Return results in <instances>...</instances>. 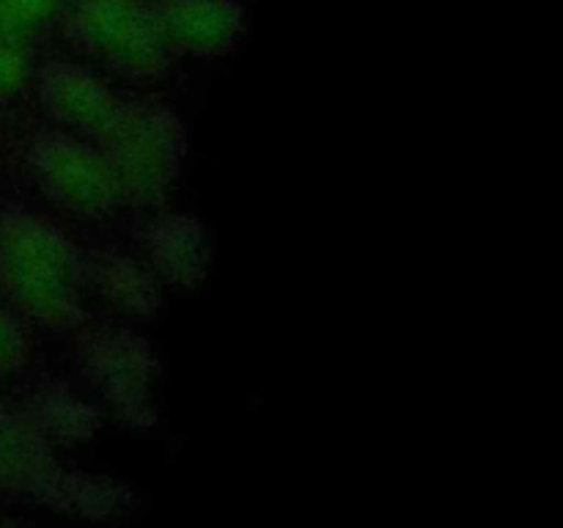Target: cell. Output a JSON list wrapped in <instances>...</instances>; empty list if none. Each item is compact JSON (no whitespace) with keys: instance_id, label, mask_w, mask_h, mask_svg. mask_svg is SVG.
<instances>
[{"instance_id":"7a4b0ae2","label":"cell","mask_w":563,"mask_h":528,"mask_svg":"<svg viewBox=\"0 0 563 528\" xmlns=\"http://www.w3.org/2000/svg\"><path fill=\"white\" fill-rule=\"evenodd\" d=\"M121 204L159 207L185 163L187 138L174 108L157 99H130L97 141Z\"/></svg>"},{"instance_id":"6da1fadb","label":"cell","mask_w":563,"mask_h":528,"mask_svg":"<svg viewBox=\"0 0 563 528\" xmlns=\"http://www.w3.org/2000/svg\"><path fill=\"white\" fill-rule=\"evenodd\" d=\"M0 295L49 330L82 322V253L64 229L22 207L0 212Z\"/></svg>"},{"instance_id":"5b68a950","label":"cell","mask_w":563,"mask_h":528,"mask_svg":"<svg viewBox=\"0 0 563 528\" xmlns=\"http://www.w3.org/2000/svg\"><path fill=\"white\" fill-rule=\"evenodd\" d=\"M27 163L49 201L82 218H104L121 207L119 187L93 141L64 130L42 132L27 146Z\"/></svg>"},{"instance_id":"4fadbf2b","label":"cell","mask_w":563,"mask_h":528,"mask_svg":"<svg viewBox=\"0 0 563 528\" xmlns=\"http://www.w3.org/2000/svg\"><path fill=\"white\" fill-rule=\"evenodd\" d=\"M31 361V333L25 319L0 302V374L20 372Z\"/></svg>"},{"instance_id":"30bf717a","label":"cell","mask_w":563,"mask_h":528,"mask_svg":"<svg viewBox=\"0 0 563 528\" xmlns=\"http://www.w3.org/2000/svg\"><path fill=\"white\" fill-rule=\"evenodd\" d=\"M82 289H91L121 317L146 319L159 308V278L152 267L113 248L82 256Z\"/></svg>"},{"instance_id":"7c38bea8","label":"cell","mask_w":563,"mask_h":528,"mask_svg":"<svg viewBox=\"0 0 563 528\" xmlns=\"http://www.w3.org/2000/svg\"><path fill=\"white\" fill-rule=\"evenodd\" d=\"M44 504L80 520L104 522L126 515L135 506V498L124 484L113 479L93 476V473H60Z\"/></svg>"},{"instance_id":"277c9868","label":"cell","mask_w":563,"mask_h":528,"mask_svg":"<svg viewBox=\"0 0 563 528\" xmlns=\"http://www.w3.org/2000/svg\"><path fill=\"white\" fill-rule=\"evenodd\" d=\"M80 361L121 424L146 429L157 421L154 383L159 361L141 333L126 328L91 330L82 336Z\"/></svg>"},{"instance_id":"3957f363","label":"cell","mask_w":563,"mask_h":528,"mask_svg":"<svg viewBox=\"0 0 563 528\" xmlns=\"http://www.w3.org/2000/svg\"><path fill=\"white\" fill-rule=\"evenodd\" d=\"M60 22L75 47L132 80H152L170 66L152 0H64Z\"/></svg>"},{"instance_id":"8992f818","label":"cell","mask_w":563,"mask_h":528,"mask_svg":"<svg viewBox=\"0 0 563 528\" xmlns=\"http://www.w3.org/2000/svg\"><path fill=\"white\" fill-rule=\"evenodd\" d=\"M33 88L58 130L97 143L119 116L124 99L93 69L71 61H47L33 72Z\"/></svg>"},{"instance_id":"9c48e42d","label":"cell","mask_w":563,"mask_h":528,"mask_svg":"<svg viewBox=\"0 0 563 528\" xmlns=\"http://www.w3.org/2000/svg\"><path fill=\"white\" fill-rule=\"evenodd\" d=\"M60 473L53 446L27 413L0 405V487L47 501Z\"/></svg>"},{"instance_id":"52a82bcc","label":"cell","mask_w":563,"mask_h":528,"mask_svg":"<svg viewBox=\"0 0 563 528\" xmlns=\"http://www.w3.org/2000/svg\"><path fill=\"white\" fill-rule=\"evenodd\" d=\"M159 36L170 55L220 58L242 36V6L236 0H154Z\"/></svg>"},{"instance_id":"ba28073f","label":"cell","mask_w":563,"mask_h":528,"mask_svg":"<svg viewBox=\"0 0 563 528\" xmlns=\"http://www.w3.org/2000/svg\"><path fill=\"white\" fill-rule=\"evenodd\" d=\"M152 273L176 289H198L212 264V242L198 218L181 212L159 215L146 229Z\"/></svg>"},{"instance_id":"8fae6325","label":"cell","mask_w":563,"mask_h":528,"mask_svg":"<svg viewBox=\"0 0 563 528\" xmlns=\"http://www.w3.org/2000/svg\"><path fill=\"white\" fill-rule=\"evenodd\" d=\"M27 418L36 424L38 432L49 440V446H75L93 438L99 429V413L88 402H82L66 385L47 383L33 394L27 405Z\"/></svg>"},{"instance_id":"9a60e30c","label":"cell","mask_w":563,"mask_h":528,"mask_svg":"<svg viewBox=\"0 0 563 528\" xmlns=\"http://www.w3.org/2000/svg\"><path fill=\"white\" fill-rule=\"evenodd\" d=\"M33 53L25 44L0 42V99L20 97L33 82Z\"/></svg>"},{"instance_id":"5bb4252c","label":"cell","mask_w":563,"mask_h":528,"mask_svg":"<svg viewBox=\"0 0 563 528\" xmlns=\"http://www.w3.org/2000/svg\"><path fill=\"white\" fill-rule=\"evenodd\" d=\"M3 6L14 28L20 31V36L27 44H33L44 28H49L58 20L64 0H3Z\"/></svg>"}]
</instances>
